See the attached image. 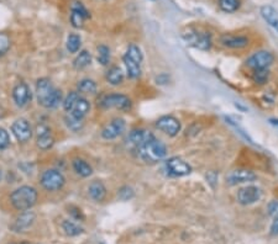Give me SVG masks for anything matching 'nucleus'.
I'll return each instance as SVG.
<instances>
[{"instance_id":"nucleus-1","label":"nucleus","mask_w":278,"mask_h":244,"mask_svg":"<svg viewBox=\"0 0 278 244\" xmlns=\"http://www.w3.org/2000/svg\"><path fill=\"white\" fill-rule=\"evenodd\" d=\"M36 96L38 104L46 109H56L61 102H64L62 91L54 88L51 80L47 78H41L36 83Z\"/></svg>"},{"instance_id":"nucleus-2","label":"nucleus","mask_w":278,"mask_h":244,"mask_svg":"<svg viewBox=\"0 0 278 244\" xmlns=\"http://www.w3.org/2000/svg\"><path fill=\"white\" fill-rule=\"evenodd\" d=\"M141 158L148 163H156L167 156V147L162 141L148 133V138L138 147Z\"/></svg>"},{"instance_id":"nucleus-3","label":"nucleus","mask_w":278,"mask_h":244,"mask_svg":"<svg viewBox=\"0 0 278 244\" xmlns=\"http://www.w3.org/2000/svg\"><path fill=\"white\" fill-rule=\"evenodd\" d=\"M38 196V190L35 188L24 185L12 191L10 195V201L18 211H28L36 204Z\"/></svg>"},{"instance_id":"nucleus-4","label":"nucleus","mask_w":278,"mask_h":244,"mask_svg":"<svg viewBox=\"0 0 278 244\" xmlns=\"http://www.w3.org/2000/svg\"><path fill=\"white\" fill-rule=\"evenodd\" d=\"M182 36L188 44L202 49V51H208L212 48V44H213L212 35L209 32H206V31L200 32V31L196 30H188Z\"/></svg>"},{"instance_id":"nucleus-5","label":"nucleus","mask_w":278,"mask_h":244,"mask_svg":"<svg viewBox=\"0 0 278 244\" xmlns=\"http://www.w3.org/2000/svg\"><path fill=\"white\" fill-rule=\"evenodd\" d=\"M99 105L103 109H118L122 111H128L132 106L130 98L124 94H109L103 96L99 101Z\"/></svg>"},{"instance_id":"nucleus-6","label":"nucleus","mask_w":278,"mask_h":244,"mask_svg":"<svg viewBox=\"0 0 278 244\" xmlns=\"http://www.w3.org/2000/svg\"><path fill=\"white\" fill-rule=\"evenodd\" d=\"M66 179L60 170L48 169L41 175V185L47 191H58L64 188Z\"/></svg>"},{"instance_id":"nucleus-7","label":"nucleus","mask_w":278,"mask_h":244,"mask_svg":"<svg viewBox=\"0 0 278 244\" xmlns=\"http://www.w3.org/2000/svg\"><path fill=\"white\" fill-rule=\"evenodd\" d=\"M274 62V53L270 51H257L254 54H251L246 59V65L251 68L252 70L255 69H268Z\"/></svg>"},{"instance_id":"nucleus-8","label":"nucleus","mask_w":278,"mask_h":244,"mask_svg":"<svg viewBox=\"0 0 278 244\" xmlns=\"http://www.w3.org/2000/svg\"><path fill=\"white\" fill-rule=\"evenodd\" d=\"M154 125H156V128H158L160 131L166 133L170 137H176L180 132V128H182L180 120L176 119L174 116H171V115L161 116Z\"/></svg>"},{"instance_id":"nucleus-9","label":"nucleus","mask_w":278,"mask_h":244,"mask_svg":"<svg viewBox=\"0 0 278 244\" xmlns=\"http://www.w3.org/2000/svg\"><path fill=\"white\" fill-rule=\"evenodd\" d=\"M167 172L170 173V175L172 177H186V175H190L192 173V167L188 164L187 162L183 161V159L178 158V157H172L170 158L166 163Z\"/></svg>"},{"instance_id":"nucleus-10","label":"nucleus","mask_w":278,"mask_h":244,"mask_svg":"<svg viewBox=\"0 0 278 244\" xmlns=\"http://www.w3.org/2000/svg\"><path fill=\"white\" fill-rule=\"evenodd\" d=\"M262 191L258 186L248 185L245 188H241L238 191V204L248 206V205H252L257 203L261 199Z\"/></svg>"},{"instance_id":"nucleus-11","label":"nucleus","mask_w":278,"mask_h":244,"mask_svg":"<svg viewBox=\"0 0 278 244\" xmlns=\"http://www.w3.org/2000/svg\"><path fill=\"white\" fill-rule=\"evenodd\" d=\"M220 43L230 49H244L250 44V38L242 35H232V33H222L219 38Z\"/></svg>"},{"instance_id":"nucleus-12","label":"nucleus","mask_w":278,"mask_h":244,"mask_svg":"<svg viewBox=\"0 0 278 244\" xmlns=\"http://www.w3.org/2000/svg\"><path fill=\"white\" fill-rule=\"evenodd\" d=\"M257 179V175L254 172L248 169H238L229 173L226 177V182L229 185H238V184L252 183Z\"/></svg>"},{"instance_id":"nucleus-13","label":"nucleus","mask_w":278,"mask_h":244,"mask_svg":"<svg viewBox=\"0 0 278 244\" xmlns=\"http://www.w3.org/2000/svg\"><path fill=\"white\" fill-rule=\"evenodd\" d=\"M125 120L122 119H114L112 121H110L106 127L102 131V137L104 140H115L116 137H119L120 135H122V132L125 131Z\"/></svg>"},{"instance_id":"nucleus-14","label":"nucleus","mask_w":278,"mask_h":244,"mask_svg":"<svg viewBox=\"0 0 278 244\" xmlns=\"http://www.w3.org/2000/svg\"><path fill=\"white\" fill-rule=\"evenodd\" d=\"M12 131L15 137H16V140L20 141V142H28L31 138V136H32V130H31L30 123L25 119H19L12 123Z\"/></svg>"},{"instance_id":"nucleus-15","label":"nucleus","mask_w":278,"mask_h":244,"mask_svg":"<svg viewBox=\"0 0 278 244\" xmlns=\"http://www.w3.org/2000/svg\"><path fill=\"white\" fill-rule=\"evenodd\" d=\"M89 17H90V14H89V11L86 9V6L82 2H76L73 5L72 12H70V23H72L73 27H83L84 20L89 19Z\"/></svg>"},{"instance_id":"nucleus-16","label":"nucleus","mask_w":278,"mask_h":244,"mask_svg":"<svg viewBox=\"0 0 278 244\" xmlns=\"http://www.w3.org/2000/svg\"><path fill=\"white\" fill-rule=\"evenodd\" d=\"M12 98L18 106L22 107L31 100V91L25 83H19L12 90Z\"/></svg>"},{"instance_id":"nucleus-17","label":"nucleus","mask_w":278,"mask_h":244,"mask_svg":"<svg viewBox=\"0 0 278 244\" xmlns=\"http://www.w3.org/2000/svg\"><path fill=\"white\" fill-rule=\"evenodd\" d=\"M89 110H90V102L86 100V98H80V96L68 114H70V116L76 117V119L83 120L86 115H88Z\"/></svg>"},{"instance_id":"nucleus-18","label":"nucleus","mask_w":278,"mask_h":244,"mask_svg":"<svg viewBox=\"0 0 278 244\" xmlns=\"http://www.w3.org/2000/svg\"><path fill=\"white\" fill-rule=\"evenodd\" d=\"M88 194L92 200L96 201V203H100V201L104 200V198H106V185L102 182H99V180H94V182L89 184Z\"/></svg>"},{"instance_id":"nucleus-19","label":"nucleus","mask_w":278,"mask_h":244,"mask_svg":"<svg viewBox=\"0 0 278 244\" xmlns=\"http://www.w3.org/2000/svg\"><path fill=\"white\" fill-rule=\"evenodd\" d=\"M34 221H35V214L31 211H25L18 217L14 226H12V230H15L16 232H22V231L28 230L34 224Z\"/></svg>"},{"instance_id":"nucleus-20","label":"nucleus","mask_w":278,"mask_h":244,"mask_svg":"<svg viewBox=\"0 0 278 244\" xmlns=\"http://www.w3.org/2000/svg\"><path fill=\"white\" fill-rule=\"evenodd\" d=\"M261 16L264 20L272 26L274 28L278 30V11L271 5H264L261 7Z\"/></svg>"},{"instance_id":"nucleus-21","label":"nucleus","mask_w":278,"mask_h":244,"mask_svg":"<svg viewBox=\"0 0 278 244\" xmlns=\"http://www.w3.org/2000/svg\"><path fill=\"white\" fill-rule=\"evenodd\" d=\"M72 167L73 169H74V172L82 178H88L93 174V168H92V165L89 164L88 162H86L84 159H80V158L73 159Z\"/></svg>"},{"instance_id":"nucleus-22","label":"nucleus","mask_w":278,"mask_h":244,"mask_svg":"<svg viewBox=\"0 0 278 244\" xmlns=\"http://www.w3.org/2000/svg\"><path fill=\"white\" fill-rule=\"evenodd\" d=\"M122 61H124L125 68H126L128 77L130 78V79H138V78L141 75V64L134 62L132 59L128 58L126 54H124Z\"/></svg>"},{"instance_id":"nucleus-23","label":"nucleus","mask_w":278,"mask_h":244,"mask_svg":"<svg viewBox=\"0 0 278 244\" xmlns=\"http://www.w3.org/2000/svg\"><path fill=\"white\" fill-rule=\"evenodd\" d=\"M106 80L112 85H120L124 80V74L119 67H112L106 72Z\"/></svg>"},{"instance_id":"nucleus-24","label":"nucleus","mask_w":278,"mask_h":244,"mask_svg":"<svg viewBox=\"0 0 278 244\" xmlns=\"http://www.w3.org/2000/svg\"><path fill=\"white\" fill-rule=\"evenodd\" d=\"M148 133L146 132L145 130H142V128H136V130H132L130 132V135H128V142H130L132 146L135 147H138L141 143L144 142V141L148 138Z\"/></svg>"},{"instance_id":"nucleus-25","label":"nucleus","mask_w":278,"mask_h":244,"mask_svg":"<svg viewBox=\"0 0 278 244\" xmlns=\"http://www.w3.org/2000/svg\"><path fill=\"white\" fill-rule=\"evenodd\" d=\"M62 228H64V233L70 237H76V236H80L83 233V228L80 227L77 222L70 221V220H66L62 224Z\"/></svg>"},{"instance_id":"nucleus-26","label":"nucleus","mask_w":278,"mask_h":244,"mask_svg":"<svg viewBox=\"0 0 278 244\" xmlns=\"http://www.w3.org/2000/svg\"><path fill=\"white\" fill-rule=\"evenodd\" d=\"M92 63V54L88 51H82L80 52L76 59L73 61V67L76 69H83V68L88 67Z\"/></svg>"},{"instance_id":"nucleus-27","label":"nucleus","mask_w":278,"mask_h":244,"mask_svg":"<svg viewBox=\"0 0 278 244\" xmlns=\"http://www.w3.org/2000/svg\"><path fill=\"white\" fill-rule=\"evenodd\" d=\"M54 140L51 135V131L38 135V147L42 151H47L54 146Z\"/></svg>"},{"instance_id":"nucleus-28","label":"nucleus","mask_w":278,"mask_h":244,"mask_svg":"<svg viewBox=\"0 0 278 244\" xmlns=\"http://www.w3.org/2000/svg\"><path fill=\"white\" fill-rule=\"evenodd\" d=\"M78 91L83 94H96L98 90L96 83L92 79H82L77 85Z\"/></svg>"},{"instance_id":"nucleus-29","label":"nucleus","mask_w":278,"mask_h":244,"mask_svg":"<svg viewBox=\"0 0 278 244\" xmlns=\"http://www.w3.org/2000/svg\"><path fill=\"white\" fill-rule=\"evenodd\" d=\"M82 44V38L77 33H70L67 38V49L70 53H77Z\"/></svg>"},{"instance_id":"nucleus-30","label":"nucleus","mask_w":278,"mask_h":244,"mask_svg":"<svg viewBox=\"0 0 278 244\" xmlns=\"http://www.w3.org/2000/svg\"><path fill=\"white\" fill-rule=\"evenodd\" d=\"M126 56L128 57L130 59H132L134 62L138 63V64H141L144 61V56H142V52H141L140 47L136 46V44L131 43L128 44V49H126Z\"/></svg>"},{"instance_id":"nucleus-31","label":"nucleus","mask_w":278,"mask_h":244,"mask_svg":"<svg viewBox=\"0 0 278 244\" xmlns=\"http://www.w3.org/2000/svg\"><path fill=\"white\" fill-rule=\"evenodd\" d=\"M218 5L225 12H235L238 10L241 2L240 0H218Z\"/></svg>"},{"instance_id":"nucleus-32","label":"nucleus","mask_w":278,"mask_h":244,"mask_svg":"<svg viewBox=\"0 0 278 244\" xmlns=\"http://www.w3.org/2000/svg\"><path fill=\"white\" fill-rule=\"evenodd\" d=\"M270 79L268 69H255L252 72V80L257 85H264Z\"/></svg>"},{"instance_id":"nucleus-33","label":"nucleus","mask_w":278,"mask_h":244,"mask_svg":"<svg viewBox=\"0 0 278 244\" xmlns=\"http://www.w3.org/2000/svg\"><path fill=\"white\" fill-rule=\"evenodd\" d=\"M96 58H98V62L100 63L102 65H106L109 64L110 62V49L109 47L104 46V44H100V46L96 48Z\"/></svg>"},{"instance_id":"nucleus-34","label":"nucleus","mask_w":278,"mask_h":244,"mask_svg":"<svg viewBox=\"0 0 278 244\" xmlns=\"http://www.w3.org/2000/svg\"><path fill=\"white\" fill-rule=\"evenodd\" d=\"M78 98H80V95H78V93H76V91H70V93L66 96L64 102H62V104H64V109L67 112L70 111V109H72L73 105L76 104V101L78 100Z\"/></svg>"},{"instance_id":"nucleus-35","label":"nucleus","mask_w":278,"mask_h":244,"mask_svg":"<svg viewBox=\"0 0 278 244\" xmlns=\"http://www.w3.org/2000/svg\"><path fill=\"white\" fill-rule=\"evenodd\" d=\"M66 123L72 131H80L83 127V120L76 119V117L70 116V114L66 116Z\"/></svg>"},{"instance_id":"nucleus-36","label":"nucleus","mask_w":278,"mask_h":244,"mask_svg":"<svg viewBox=\"0 0 278 244\" xmlns=\"http://www.w3.org/2000/svg\"><path fill=\"white\" fill-rule=\"evenodd\" d=\"M10 48V38L6 33L0 32V56L6 53Z\"/></svg>"},{"instance_id":"nucleus-37","label":"nucleus","mask_w":278,"mask_h":244,"mask_svg":"<svg viewBox=\"0 0 278 244\" xmlns=\"http://www.w3.org/2000/svg\"><path fill=\"white\" fill-rule=\"evenodd\" d=\"M118 196H119V199H122V201H128L134 198V190L130 186H122L119 190V193H118Z\"/></svg>"},{"instance_id":"nucleus-38","label":"nucleus","mask_w":278,"mask_h":244,"mask_svg":"<svg viewBox=\"0 0 278 244\" xmlns=\"http://www.w3.org/2000/svg\"><path fill=\"white\" fill-rule=\"evenodd\" d=\"M10 144V137L9 133L4 130V128H0V151H4L9 147Z\"/></svg>"},{"instance_id":"nucleus-39","label":"nucleus","mask_w":278,"mask_h":244,"mask_svg":"<svg viewBox=\"0 0 278 244\" xmlns=\"http://www.w3.org/2000/svg\"><path fill=\"white\" fill-rule=\"evenodd\" d=\"M268 214L271 215L272 217L277 216V215H278V201L274 200V201H271V203H270V205H268Z\"/></svg>"},{"instance_id":"nucleus-40","label":"nucleus","mask_w":278,"mask_h":244,"mask_svg":"<svg viewBox=\"0 0 278 244\" xmlns=\"http://www.w3.org/2000/svg\"><path fill=\"white\" fill-rule=\"evenodd\" d=\"M70 215L74 217L76 221H83V220H84V216H83L82 211H80V209H72V211H70Z\"/></svg>"},{"instance_id":"nucleus-41","label":"nucleus","mask_w":278,"mask_h":244,"mask_svg":"<svg viewBox=\"0 0 278 244\" xmlns=\"http://www.w3.org/2000/svg\"><path fill=\"white\" fill-rule=\"evenodd\" d=\"M206 180H208V182L214 186V184L216 183V174L213 172H210L208 175H206Z\"/></svg>"},{"instance_id":"nucleus-42","label":"nucleus","mask_w":278,"mask_h":244,"mask_svg":"<svg viewBox=\"0 0 278 244\" xmlns=\"http://www.w3.org/2000/svg\"><path fill=\"white\" fill-rule=\"evenodd\" d=\"M271 122H272V123H274V125L278 126V120H271Z\"/></svg>"},{"instance_id":"nucleus-43","label":"nucleus","mask_w":278,"mask_h":244,"mask_svg":"<svg viewBox=\"0 0 278 244\" xmlns=\"http://www.w3.org/2000/svg\"><path fill=\"white\" fill-rule=\"evenodd\" d=\"M2 169H0V179H2Z\"/></svg>"},{"instance_id":"nucleus-44","label":"nucleus","mask_w":278,"mask_h":244,"mask_svg":"<svg viewBox=\"0 0 278 244\" xmlns=\"http://www.w3.org/2000/svg\"><path fill=\"white\" fill-rule=\"evenodd\" d=\"M274 219H276V220H278V215H277V216H274Z\"/></svg>"},{"instance_id":"nucleus-45","label":"nucleus","mask_w":278,"mask_h":244,"mask_svg":"<svg viewBox=\"0 0 278 244\" xmlns=\"http://www.w3.org/2000/svg\"><path fill=\"white\" fill-rule=\"evenodd\" d=\"M22 244H28V243H22Z\"/></svg>"}]
</instances>
